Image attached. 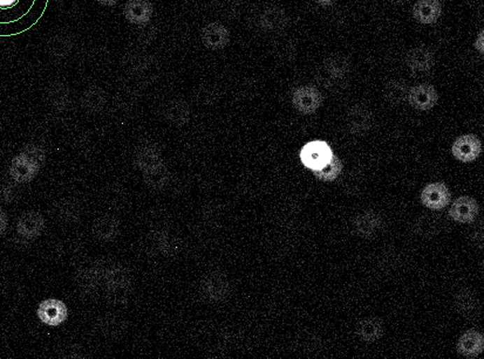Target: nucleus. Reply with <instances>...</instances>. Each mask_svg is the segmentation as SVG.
I'll return each instance as SVG.
<instances>
[{"label":"nucleus","mask_w":484,"mask_h":359,"mask_svg":"<svg viewBox=\"0 0 484 359\" xmlns=\"http://www.w3.org/2000/svg\"><path fill=\"white\" fill-rule=\"evenodd\" d=\"M50 0H0V38H11L40 22Z\"/></svg>","instance_id":"1"},{"label":"nucleus","mask_w":484,"mask_h":359,"mask_svg":"<svg viewBox=\"0 0 484 359\" xmlns=\"http://www.w3.org/2000/svg\"><path fill=\"white\" fill-rule=\"evenodd\" d=\"M131 274L121 263H112L106 266L102 286L113 305H122L129 298L131 291Z\"/></svg>","instance_id":"2"},{"label":"nucleus","mask_w":484,"mask_h":359,"mask_svg":"<svg viewBox=\"0 0 484 359\" xmlns=\"http://www.w3.org/2000/svg\"><path fill=\"white\" fill-rule=\"evenodd\" d=\"M199 293L210 303H221L227 300L230 293L228 277L221 272H210L201 280Z\"/></svg>","instance_id":"3"},{"label":"nucleus","mask_w":484,"mask_h":359,"mask_svg":"<svg viewBox=\"0 0 484 359\" xmlns=\"http://www.w3.org/2000/svg\"><path fill=\"white\" fill-rule=\"evenodd\" d=\"M333 151L325 140H311L300 150V161L311 171L320 170L331 162Z\"/></svg>","instance_id":"4"},{"label":"nucleus","mask_w":484,"mask_h":359,"mask_svg":"<svg viewBox=\"0 0 484 359\" xmlns=\"http://www.w3.org/2000/svg\"><path fill=\"white\" fill-rule=\"evenodd\" d=\"M69 316L67 305L59 298H46L38 305L36 317L48 327L57 328L65 323Z\"/></svg>","instance_id":"5"},{"label":"nucleus","mask_w":484,"mask_h":359,"mask_svg":"<svg viewBox=\"0 0 484 359\" xmlns=\"http://www.w3.org/2000/svg\"><path fill=\"white\" fill-rule=\"evenodd\" d=\"M420 200L422 203L423 206H426L427 209L440 211L450 204L452 192L445 183L435 182V183L428 184L423 187V190L421 191V196H420Z\"/></svg>","instance_id":"6"},{"label":"nucleus","mask_w":484,"mask_h":359,"mask_svg":"<svg viewBox=\"0 0 484 359\" xmlns=\"http://www.w3.org/2000/svg\"><path fill=\"white\" fill-rule=\"evenodd\" d=\"M292 105L303 115L315 114L322 105V95L315 87H298L292 94Z\"/></svg>","instance_id":"7"},{"label":"nucleus","mask_w":484,"mask_h":359,"mask_svg":"<svg viewBox=\"0 0 484 359\" xmlns=\"http://www.w3.org/2000/svg\"><path fill=\"white\" fill-rule=\"evenodd\" d=\"M482 142L474 133L457 137L452 147L453 156L462 163L475 162L482 154Z\"/></svg>","instance_id":"8"},{"label":"nucleus","mask_w":484,"mask_h":359,"mask_svg":"<svg viewBox=\"0 0 484 359\" xmlns=\"http://www.w3.org/2000/svg\"><path fill=\"white\" fill-rule=\"evenodd\" d=\"M134 164L138 171L145 173L166 164V163L163 159L161 147L156 143L147 142V143L140 145L135 152Z\"/></svg>","instance_id":"9"},{"label":"nucleus","mask_w":484,"mask_h":359,"mask_svg":"<svg viewBox=\"0 0 484 359\" xmlns=\"http://www.w3.org/2000/svg\"><path fill=\"white\" fill-rule=\"evenodd\" d=\"M105 263H92L90 266L83 267L76 272V284L80 291L86 294H93L98 291L102 284Z\"/></svg>","instance_id":"10"},{"label":"nucleus","mask_w":484,"mask_h":359,"mask_svg":"<svg viewBox=\"0 0 484 359\" xmlns=\"http://www.w3.org/2000/svg\"><path fill=\"white\" fill-rule=\"evenodd\" d=\"M439 95L435 88L428 83L414 86L408 90L409 105L420 112H428L436 105Z\"/></svg>","instance_id":"11"},{"label":"nucleus","mask_w":484,"mask_h":359,"mask_svg":"<svg viewBox=\"0 0 484 359\" xmlns=\"http://www.w3.org/2000/svg\"><path fill=\"white\" fill-rule=\"evenodd\" d=\"M45 227L46 221L41 213L38 211H27L19 217L15 230L26 240H34L43 234Z\"/></svg>","instance_id":"12"},{"label":"nucleus","mask_w":484,"mask_h":359,"mask_svg":"<svg viewBox=\"0 0 484 359\" xmlns=\"http://www.w3.org/2000/svg\"><path fill=\"white\" fill-rule=\"evenodd\" d=\"M374 117L369 107L355 105L347 112V129L353 135H365L372 128Z\"/></svg>","instance_id":"13"},{"label":"nucleus","mask_w":484,"mask_h":359,"mask_svg":"<svg viewBox=\"0 0 484 359\" xmlns=\"http://www.w3.org/2000/svg\"><path fill=\"white\" fill-rule=\"evenodd\" d=\"M480 213V205L476 199L469 196H461L453 201L449 209V217L460 224L473 223Z\"/></svg>","instance_id":"14"},{"label":"nucleus","mask_w":484,"mask_h":359,"mask_svg":"<svg viewBox=\"0 0 484 359\" xmlns=\"http://www.w3.org/2000/svg\"><path fill=\"white\" fill-rule=\"evenodd\" d=\"M150 239L156 251L164 256H175L181 251V239L166 228L157 227L150 234Z\"/></svg>","instance_id":"15"},{"label":"nucleus","mask_w":484,"mask_h":359,"mask_svg":"<svg viewBox=\"0 0 484 359\" xmlns=\"http://www.w3.org/2000/svg\"><path fill=\"white\" fill-rule=\"evenodd\" d=\"M41 168L19 152L10 164L8 173L15 183L26 184L32 182L39 173Z\"/></svg>","instance_id":"16"},{"label":"nucleus","mask_w":484,"mask_h":359,"mask_svg":"<svg viewBox=\"0 0 484 359\" xmlns=\"http://www.w3.org/2000/svg\"><path fill=\"white\" fill-rule=\"evenodd\" d=\"M92 233L101 242H112L119 237L120 221L113 214H101L93 221Z\"/></svg>","instance_id":"17"},{"label":"nucleus","mask_w":484,"mask_h":359,"mask_svg":"<svg viewBox=\"0 0 484 359\" xmlns=\"http://www.w3.org/2000/svg\"><path fill=\"white\" fill-rule=\"evenodd\" d=\"M456 350L459 352V355L466 358H476L484 350L483 334L474 329L467 330L459 338Z\"/></svg>","instance_id":"18"},{"label":"nucleus","mask_w":484,"mask_h":359,"mask_svg":"<svg viewBox=\"0 0 484 359\" xmlns=\"http://www.w3.org/2000/svg\"><path fill=\"white\" fill-rule=\"evenodd\" d=\"M201 38L203 43L210 50H222L228 46L230 33L228 29L220 22H211L204 26L201 32Z\"/></svg>","instance_id":"19"},{"label":"nucleus","mask_w":484,"mask_h":359,"mask_svg":"<svg viewBox=\"0 0 484 359\" xmlns=\"http://www.w3.org/2000/svg\"><path fill=\"white\" fill-rule=\"evenodd\" d=\"M152 5L149 0H128L124 5V17L133 25H145L152 17Z\"/></svg>","instance_id":"20"},{"label":"nucleus","mask_w":484,"mask_h":359,"mask_svg":"<svg viewBox=\"0 0 484 359\" xmlns=\"http://www.w3.org/2000/svg\"><path fill=\"white\" fill-rule=\"evenodd\" d=\"M441 15L442 5L440 0H418L413 8V17L416 22L423 25L435 24Z\"/></svg>","instance_id":"21"},{"label":"nucleus","mask_w":484,"mask_h":359,"mask_svg":"<svg viewBox=\"0 0 484 359\" xmlns=\"http://www.w3.org/2000/svg\"><path fill=\"white\" fill-rule=\"evenodd\" d=\"M434 62V53L428 47L419 46L412 48L406 57V64L414 73L429 72L430 69L433 68Z\"/></svg>","instance_id":"22"},{"label":"nucleus","mask_w":484,"mask_h":359,"mask_svg":"<svg viewBox=\"0 0 484 359\" xmlns=\"http://www.w3.org/2000/svg\"><path fill=\"white\" fill-rule=\"evenodd\" d=\"M289 24V18L283 8L269 6L259 17V25L266 32H282Z\"/></svg>","instance_id":"23"},{"label":"nucleus","mask_w":484,"mask_h":359,"mask_svg":"<svg viewBox=\"0 0 484 359\" xmlns=\"http://www.w3.org/2000/svg\"><path fill=\"white\" fill-rule=\"evenodd\" d=\"M98 329L102 336L111 339L122 337L127 331V322L118 314H106L98 321Z\"/></svg>","instance_id":"24"},{"label":"nucleus","mask_w":484,"mask_h":359,"mask_svg":"<svg viewBox=\"0 0 484 359\" xmlns=\"http://www.w3.org/2000/svg\"><path fill=\"white\" fill-rule=\"evenodd\" d=\"M355 334L362 342L374 343L385 334V324L379 317H367L359 322Z\"/></svg>","instance_id":"25"},{"label":"nucleus","mask_w":484,"mask_h":359,"mask_svg":"<svg viewBox=\"0 0 484 359\" xmlns=\"http://www.w3.org/2000/svg\"><path fill=\"white\" fill-rule=\"evenodd\" d=\"M381 219L379 214L372 211H366L355 217L353 228L359 237H372L379 232Z\"/></svg>","instance_id":"26"},{"label":"nucleus","mask_w":484,"mask_h":359,"mask_svg":"<svg viewBox=\"0 0 484 359\" xmlns=\"http://www.w3.org/2000/svg\"><path fill=\"white\" fill-rule=\"evenodd\" d=\"M55 213L62 223L73 224L79 221L83 210L79 201L73 198H62L55 205Z\"/></svg>","instance_id":"27"},{"label":"nucleus","mask_w":484,"mask_h":359,"mask_svg":"<svg viewBox=\"0 0 484 359\" xmlns=\"http://www.w3.org/2000/svg\"><path fill=\"white\" fill-rule=\"evenodd\" d=\"M478 296L471 289H461L454 298V307L456 312L462 316H471L478 309Z\"/></svg>","instance_id":"28"},{"label":"nucleus","mask_w":484,"mask_h":359,"mask_svg":"<svg viewBox=\"0 0 484 359\" xmlns=\"http://www.w3.org/2000/svg\"><path fill=\"white\" fill-rule=\"evenodd\" d=\"M164 117L173 126H185L190 121L192 112L188 105L182 101H173L164 109Z\"/></svg>","instance_id":"29"},{"label":"nucleus","mask_w":484,"mask_h":359,"mask_svg":"<svg viewBox=\"0 0 484 359\" xmlns=\"http://www.w3.org/2000/svg\"><path fill=\"white\" fill-rule=\"evenodd\" d=\"M143 176V182L145 185L152 191H162L169 185L171 180V173L168 169L166 164L156 168V169L148 171V173H142Z\"/></svg>","instance_id":"30"},{"label":"nucleus","mask_w":484,"mask_h":359,"mask_svg":"<svg viewBox=\"0 0 484 359\" xmlns=\"http://www.w3.org/2000/svg\"><path fill=\"white\" fill-rule=\"evenodd\" d=\"M324 68L333 79H343L350 73V60L343 55H331L324 62Z\"/></svg>","instance_id":"31"},{"label":"nucleus","mask_w":484,"mask_h":359,"mask_svg":"<svg viewBox=\"0 0 484 359\" xmlns=\"http://www.w3.org/2000/svg\"><path fill=\"white\" fill-rule=\"evenodd\" d=\"M408 90L407 83L400 80H392L390 82H387L385 87V98L387 102H390V105H402L405 101H407Z\"/></svg>","instance_id":"32"},{"label":"nucleus","mask_w":484,"mask_h":359,"mask_svg":"<svg viewBox=\"0 0 484 359\" xmlns=\"http://www.w3.org/2000/svg\"><path fill=\"white\" fill-rule=\"evenodd\" d=\"M81 103H83V109L91 114L101 112L106 105L105 93L97 87L90 88L83 93Z\"/></svg>","instance_id":"33"},{"label":"nucleus","mask_w":484,"mask_h":359,"mask_svg":"<svg viewBox=\"0 0 484 359\" xmlns=\"http://www.w3.org/2000/svg\"><path fill=\"white\" fill-rule=\"evenodd\" d=\"M343 166L341 159H339V157H336V155H333L329 164H326L322 169L315 170L312 173L315 175V178L329 183V182H334L336 178H339L340 175L343 173Z\"/></svg>","instance_id":"34"},{"label":"nucleus","mask_w":484,"mask_h":359,"mask_svg":"<svg viewBox=\"0 0 484 359\" xmlns=\"http://www.w3.org/2000/svg\"><path fill=\"white\" fill-rule=\"evenodd\" d=\"M439 225H442L439 218L429 216V214H425L415 224L416 232L419 233V235H427V234L436 235L439 233V230H440Z\"/></svg>","instance_id":"35"},{"label":"nucleus","mask_w":484,"mask_h":359,"mask_svg":"<svg viewBox=\"0 0 484 359\" xmlns=\"http://www.w3.org/2000/svg\"><path fill=\"white\" fill-rule=\"evenodd\" d=\"M22 155H25L27 159H31L33 163H36V166L43 168V164L46 162V150L43 149L39 144H27L22 151Z\"/></svg>","instance_id":"36"},{"label":"nucleus","mask_w":484,"mask_h":359,"mask_svg":"<svg viewBox=\"0 0 484 359\" xmlns=\"http://www.w3.org/2000/svg\"><path fill=\"white\" fill-rule=\"evenodd\" d=\"M17 197V191L15 185H12L8 180H0V200L5 203H11Z\"/></svg>","instance_id":"37"},{"label":"nucleus","mask_w":484,"mask_h":359,"mask_svg":"<svg viewBox=\"0 0 484 359\" xmlns=\"http://www.w3.org/2000/svg\"><path fill=\"white\" fill-rule=\"evenodd\" d=\"M62 357L64 358H83L85 350L79 344H69L62 349Z\"/></svg>","instance_id":"38"},{"label":"nucleus","mask_w":484,"mask_h":359,"mask_svg":"<svg viewBox=\"0 0 484 359\" xmlns=\"http://www.w3.org/2000/svg\"><path fill=\"white\" fill-rule=\"evenodd\" d=\"M106 199H107V203L113 205V206H119L124 200V194H123L120 187L114 186L112 189H109Z\"/></svg>","instance_id":"39"},{"label":"nucleus","mask_w":484,"mask_h":359,"mask_svg":"<svg viewBox=\"0 0 484 359\" xmlns=\"http://www.w3.org/2000/svg\"><path fill=\"white\" fill-rule=\"evenodd\" d=\"M484 32L481 31L480 34L477 36L476 41L474 43V47L477 52H480V54H483L484 53Z\"/></svg>","instance_id":"40"},{"label":"nucleus","mask_w":484,"mask_h":359,"mask_svg":"<svg viewBox=\"0 0 484 359\" xmlns=\"http://www.w3.org/2000/svg\"><path fill=\"white\" fill-rule=\"evenodd\" d=\"M8 216H6V213L3 210H0V235L4 234L5 230L8 228Z\"/></svg>","instance_id":"41"},{"label":"nucleus","mask_w":484,"mask_h":359,"mask_svg":"<svg viewBox=\"0 0 484 359\" xmlns=\"http://www.w3.org/2000/svg\"><path fill=\"white\" fill-rule=\"evenodd\" d=\"M313 1L320 6H331L336 3V0H313Z\"/></svg>","instance_id":"42"},{"label":"nucleus","mask_w":484,"mask_h":359,"mask_svg":"<svg viewBox=\"0 0 484 359\" xmlns=\"http://www.w3.org/2000/svg\"><path fill=\"white\" fill-rule=\"evenodd\" d=\"M99 4L104 5V6H114V5L119 3V0H97Z\"/></svg>","instance_id":"43"},{"label":"nucleus","mask_w":484,"mask_h":359,"mask_svg":"<svg viewBox=\"0 0 484 359\" xmlns=\"http://www.w3.org/2000/svg\"><path fill=\"white\" fill-rule=\"evenodd\" d=\"M390 3H393V4H404V3H406V1H408V0H390Z\"/></svg>","instance_id":"44"},{"label":"nucleus","mask_w":484,"mask_h":359,"mask_svg":"<svg viewBox=\"0 0 484 359\" xmlns=\"http://www.w3.org/2000/svg\"><path fill=\"white\" fill-rule=\"evenodd\" d=\"M445 1H452V0H445Z\"/></svg>","instance_id":"45"}]
</instances>
